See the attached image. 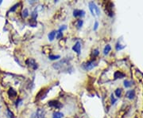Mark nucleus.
Instances as JSON below:
<instances>
[{"label":"nucleus","mask_w":143,"mask_h":118,"mask_svg":"<svg viewBox=\"0 0 143 118\" xmlns=\"http://www.w3.org/2000/svg\"><path fill=\"white\" fill-rule=\"evenodd\" d=\"M88 6H89V10L93 16H99L100 15V10H99L98 6L94 2H90Z\"/></svg>","instance_id":"f257e3e1"},{"label":"nucleus","mask_w":143,"mask_h":118,"mask_svg":"<svg viewBox=\"0 0 143 118\" xmlns=\"http://www.w3.org/2000/svg\"><path fill=\"white\" fill-rule=\"evenodd\" d=\"M96 65H97V62L93 59L86 63H84L82 65V68H83L84 70L88 71V70H91V69H92L95 66H96Z\"/></svg>","instance_id":"f03ea898"},{"label":"nucleus","mask_w":143,"mask_h":118,"mask_svg":"<svg viewBox=\"0 0 143 118\" xmlns=\"http://www.w3.org/2000/svg\"><path fill=\"white\" fill-rule=\"evenodd\" d=\"M45 115V111L44 108H39L32 115L31 118H44Z\"/></svg>","instance_id":"7ed1b4c3"},{"label":"nucleus","mask_w":143,"mask_h":118,"mask_svg":"<svg viewBox=\"0 0 143 118\" xmlns=\"http://www.w3.org/2000/svg\"><path fill=\"white\" fill-rule=\"evenodd\" d=\"M48 104H49V106H50L52 108H60L63 106L61 103L56 100H50V101H49V103H48Z\"/></svg>","instance_id":"20e7f679"},{"label":"nucleus","mask_w":143,"mask_h":118,"mask_svg":"<svg viewBox=\"0 0 143 118\" xmlns=\"http://www.w3.org/2000/svg\"><path fill=\"white\" fill-rule=\"evenodd\" d=\"M26 64L28 65H29L30 67H31L33 69H37L38 68V65H37V63L35 62V60L33 59V58H29L26 61Z\"/></svg>","instance_id":"39448f33"},{"label":"nucleus","mask_w":143,"mask_h":118,"mask_svg":"<svg viewBox=\"0 0 143 118\" xmlns=\"http://www.w3.org/2000/svg\"><path fill=\"white\" fill-rule=\"evenodd\" d=\"M73 16L74 17H81V18H83V17L85 16V11H83V10H78V9H75L73 11Z\"/></svg>","instance_id":"423d86ee"},{"label":"nucleus","mask_w":143,"mask_h":118,"mask_svg":"<svg viewBox=\"0 0 143 118\" xmlns=\"http://www.w3.org/2000/svg\"><path fill=\"white\" fill-rule=\"evenodd\" d=\"M72 50H74L77 54H80V53H81V52H80L81 51V44H80V42H77L76 44L73 46Z\"/></svg>","instance_id":"0eeeda50"},{"label":"nucleus","mask_w":143,"mask_h":118,"mask_svg":"<svg viewBox=\"0 0 143 118\" xmlns=\"http://www.w3.org/2000/svg\"><path fill=\"white\" fill-rule=\"evenodd\" d=\"M7 94L10 97H15L16 96H17V92H16V90H14L13 88H10L9 90H8Z\"/></svg>","instance_id":"6e6552de"},{"label":"nucleus","mask_w":143,"mask_h":118,"mask_svg":"<svg viewBox=\"0 0 143 118\" xmlns=\"http://www.w3.org/2000/svg\"><path fill=\"white\" fill-rule=\"evenodd\" d=\"M126 96H127L129 99H133L134 97V96H135V92H134V90H129L127 92Z\"/></svg>","instance_id":"1a4fd4ad"},{"label":"nucleus","mask_w":143,"mask_h":118,"mask_svg":"<svg viewBox=\"0 0 143 118\" xmlns=\"http://www.w3.org/2000/svg\"><path fill=\"white\" fill-rule=\"evenodd\" d=\"M56 35H57V31H55V30H53V31H52L51 33L49 34V35H48V38H49V40L50 42L53 41V39L55 38Z\"/></svg>","instance_id":"9d476101"},{"label":"nucleus","mask_w":143,"mask_h":118,"mask_svg":"<svg viewBox=\"0 0 143 118\" xmlns=\"http://www.w3.org/2000/svg\"><path fill=\"white\" fill-rule=\"evenodd\" d=\"M115 79H117V78H123L125 77V74L122 72H120V71H116L115 73Z\"/></svg>","instance_id":"9b49d317"},{"label":"nucleus","mask_w":143,"mask_h":118,"mask_svg":"<svg viewBox=\"0 0 143 118\" xmlns=\"http://www.w3.org/2000/svg\"><path fill=\"white\" fill-rule=\"evenodd\" d=\"M64 114L60 112H54L53 113V118H62Z\"/></svg>","instance_id":"f8f14e48"},{"label":"nucleus","mask_w":143,"mask_h":118,"mask_svg":"<svg viewBox=\"0 0 143 118\" xmlns=\"http://www.w3.org/2000/svg\"><path fill=\"white\" fill-rule=\"evenodd\" d=\"M83 24H84V21L82 20V19H78L76 22V27L78 29H80L82 27H83Z\"/></svg>","instance_id":"ddd939ff"},{"label":"nucleus","mask_w":143,"mask_h":118,"mask_svg":"<svg viewBox=\"0 0 143 118\" xmlns=\"http://www.w3.org/2000/svg\"><path fill=\"white\" fill-rule=\"evenodd\" d=\"M111 47L110 45H107L104 48V50H103V54H104V55H107L108 54H109V52L111 51Z\"/></svg>","instance_id":"4468645a"},{"label":"nucleus","mask_w":143,"mask_h":118,"mask_svg":"<svg viewBox=\"0 0 143 118\" xmlns=\"http://www.w3.org/2000/svg\"><path fill=\"white\" fill-rule=\"evenodd\" d=\"M21 15H22V18H23V19L27 18V17L29 16V11H28V9H26V8H25V9L22 11V13H21Z\"/></svg>","instance_id":"2eb2a0df"},{"label":"nucleus","mask_w":143,"mask_h":118,"mask_svg":"<svg viewBox=\"0 0 143 118\" xmlns=\"http://www.w3.org/2000/svg\"><path fill=\"white\" fill-rule=\"evenodd\" d=\"M60 58V55H53V54H50L49 56V60H57Z\"/></svg>","instance_id":"dca6fc26"},{"label":"nucleus","mask_w":143,"mask_h":118,"mask_svg":"<svg viewBox=\"0 0 143 118\" xmlns=\"http://www.w3.org/2000/svg\"><path fill=\"white\" fill-rule=\"evenodd\" d=\"M122 89H117L116 90H115V95L117 96L118 97H121V95H122Z\"/></svg>","instance_id":"f3484780"},{"label":"nucleus","mask_w":143,"mask_h":118,"mask_svg":"<svg viewBox=\"0 0 143 118\" xmlns=\"http://www.w3.org/2000/svg\"><path fill=\"white\" fill-rule=\"evenodd\" d=\"M29 24L32 27H35L37 26V21L35 19H31V20H29Z\"/></svg>","instance_id":"a211bd4d"},{"label":"nucleus","mask_w":143,"mask_h":118,"mask_svg":"<svg viewBox=\"0 0 143 118\" xmlns=\"http://www.w3.org/2000/svg\"><path fill=\"white\" fill-rule=\"evenodd\" d=\"M31 17H32V19H37V9L36 10H34L33 12H32V14H31Z\"/></svg>","instance_id":"6ab92c4d"},{"label":"nucleus","mask_w":143,"mask_h":118,"mask_svg":"<svg viewBox=\"0 0 143 118\" xmlns=\"http://www.w3.org/2000/svg\"><path fill=\"white\" fill-rule=\"evenodd\" d=\"M124 86L126 87V88H128V87H131V82L127 80L124 81Z\"/></svg>","instance_id":"aec40b11"},{"label":"nucleus","mask_w":143,"mask_h":118,"mask_svg":"<svg viewBox=\"0 0 143 118\" xmlns=\"http://www.w3.org/2000/svg\"><path fill=\"white\" fill-rule=\"evenodd\" d=\"M7 116L9 117V118H14V113H13L12 112H10L9 109H7Z\"/></svg>","instance_id":"412c9836"},{"label":"nucleus","mask_w":143,"mask_h":118,"mask_svg":"<svg viewBox=\"0 0 143 118\" xmlns=\"http://www.w3.org/2000/svg\"><path fill=\"white\" fill-rule=\"evenodd\" d=\"M19 4H20V3H16L14 6H13V7L10 8V12H14V11H15V10L17 9V7H18L19 6Z\"/></svg>","instance_id":"4be33fe9"},{"label":"nucleus","mask_w":143,"mask_h":118,"mask_svg":"<svg viewBox=\"0 0 143 118\" xmlns=\"http://www.w3.org/2000/svg\"><path fill=\"white\" fill-rule=\"evenodd\" d=\"M99 50H98L97 49H95V50H93V52H92V57H93V58H95V57H97V56L99 55Z\"/></svg>","instance_id":"5701e85b"},{"label":"nucleus","mask_w":143,"mask_h":118,"mask_svg":"<svg viewBox=\"0 0 143 118\" xmlns=\"http://www.w3.org/2000/svg\"><path fill=\"white\" fill-rule=\"evenodd\" d=\"M62 37H63L62 32H57V39H60Z\"/></svg>","instance_id":"b1692460"},{"label":"nucleus","mask_w":143,"mask_h":118,"mask_svg":"<svg viewBox=\"0 0 143 118\" xmlns=\"http://www.w3.org/2000/svg\"><path fill=\"white\" fill-rule=\"evenodd\" d=\"M67 28V27H66V26H62V27H60L58 30H57V32H62L63 31V30H65Z\"/></svg>","instance_id":"393cba45"},{"label":"nucleus","mask_w":143,"mask_h":118,"mask_svg":"<svg viewBox=\"0 0 143 118\" xmlns=\"http://www.w3.org/2000/svg\"><path fill=\"white\" fill-rule=\"evenodd\" d=\"M98 27H99V23L96 21V22H95V26H94L93 30H96L98 29Z\"/></svg>","instance_id":"a878e982"},{"label":"nucleus","mask_w":143,"mask_h":118,"mask_svg":"<svg viewBox=\"0 0 143 118\" xmlns=\"http://www.w3.org/2000/svg\"><path fill=\"white\" fill-rule=\"evenodd\" d=\"M111 101H112V104H115V102L116 101V99L114 97V95L113 94L111 95Z\"/></svg>","instance_id":"bb28decb"},{"label":"nucleus","mask_w":143,"mask_h":118,"mask_svg":"<svg viewBox=\"0 0 143 118\" xmlns=\"http://www.w3.org/2000/svg\"><path fill=\"white\" fill-rule=\"evenodd\" d=\"M2 0H0V5L2 4Z\"/></svg>","instance_id":"cd10ccee"},{"label":"nucleus","mask_w":143,"mask_h":118,"mask_svg":"<svg viewBox=\"0 0 143 118\" xmlns=\"http://www.w3.org/2000/svg\"><path fill=\"white\" fill-rule=\"evenodd\" d=\"M0 108H1V106H0Z\"/></svg>","instance_id":"c85d7f7f"}]
</instances>
